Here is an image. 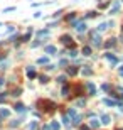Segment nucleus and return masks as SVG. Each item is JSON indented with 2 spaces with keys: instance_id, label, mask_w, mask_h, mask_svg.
Returning a JSON list of instances; mask_svg holds the SVG:
<instances>
[{
  "instance_id": "35",
  "label": "nucleus",
  "mask_w": 123,
  "mask_h": 130,
  "mask_svg": "<svg viewBox=\"0 0 123 130\" xmlns=\"http://www.w3.org/2000/svg\"><path fill=\"white\" fill-rule=\"evenodd\" d=\"M76 54H78V51H74V49H73V51H69V56H71V57H74Z\"/></svg>"
},
{
  "instance_id": "36",
  "label": "nucleus",
  "mask_w": 123,
  "mask_h": 130,
  "mask_svg": "<svg viewBox=\"0 0 123 130\" xmlns=\"http://www.w3.org/2000/svg\"><path fill=\"white\" fill-rule=\"evenodd\" d=\"M81 130H89V127H81Z\"/></svg>"
},
{
  "instance_id": "31",
  "label": "nucleus",
  "mask_w": 123,
  "mask_h": 130,
  "mask_svg": "<svg viewBox=\"0 0 123 130\" xmlns=\"http://www.w3.org/2000/svg\"><path fill=\"white\" fill-rule=\"evenodd\" d=\"M101 88H103L104 91H110V84H108V83H104L103 86H101Z\"/></svg>"
},
{
  "instance_id": "34",
  "label": "nucleus",
  "mask_w": 123,
  "mask_h": 130,
  "mask_svg": "<svg viewBox=\"0 0 123 130\" xmlns=\"http://www.w3.org/2000/svg\"><path fill=\"white\" fill-rule=\"evenodd\" d=\"M66 64H67L66 59H61V61H59V66H66Z\"/></svg>"
},
{
  "instance_id": "7",
  "label": "nucleus",
  "mask_w": 123,
  "mask_h": 130,
  "mask_svg": "<svg viewBox=\"0 0 123 130\" xmlns=\"http://www.w3.org/2000/svg\"><path fill=\"white\" fill-rule=\"evenodd\" d=\"M104 105H108V106H120V102L111 100V98H106V100H104Z\"/></svg>"
},
{
  "instance_id": "29",
  "label": "nucleus",
  "mask_w": 123,
  "mask_h": 130,
  "mask_svg": "<svg viewBox=\"0 0 123 130\" xmlns=\"http://www.w3.org/2000/svg\"><path fill=\"white\" fill-rule=\"evenodd\" d=\"M76 105H78V106H84L86 102H84V100H78V102H76Z\"/></svg>"
},
{
  "instance_id": "12",
  "label": "nucleus",
  "mask_w": 123,
  "mask_h": 130,
  "mask_svg": "<svg viewBox=\"0 0 123 130\" xmlns=\"http://www.w3.org/2000/svg\"><path fill=\"white\" fill-rule=\"evenodd\" d=\"M36 76H37V74H36V71H34V69L29 66V68H27V78H29V79H34Z\"/></svg>"
},
{
  "instance_id": "3",
  "label": "nucleus",
  "mask_w": 123,
  "mask_h": 130,
  "mask_svg": "<svg viewBox=\"0 0 123 130\" xmlns=\"http://www.w3.org/2000/svg\"><path fill=\"white\" fill-rule=\"evenodd\" d=\"M39 106H44V110H54V103H51V102H47V100H39V103H37Z\"/></svg>"
},
{
  "instance_id": "25",
  "label": "nucleus",
  "mask_w": 123,
  "mask_h": 130,
  "mask_svg": "<svg viewBox=\"0 0 123 130\" xmlns=\"http://www.w3.org/2000/svg\"><path fill=\"white\" fill-rule=\"evenodd\" d=\"M39 79H41V83H47V81H49V78H47V76H44V74L39 76Z\"/></svg>"
},
{
  "instance_id": "32",
  "label": "nucleus",
  "mask_w": 123,
  "mask_h": 130,
  "mask_svg": "<svg viewBox=\"0 0 123 130\" xmlns=\"http://www.w3.org/2000/svg\"><path fill=\"white\" fill-rule=\"evenodd\" d=\"M57 81H59V83H64V81H66V76H59Z\"/></svg>"
},
{
  "instance_id": "9",
  "label": "nucleus",
  "mask_w": 123,
  "mask_h": 130,
  "mask_svg": "<svg viewBox=\"0 0 123 130\" xmlns=\"http://www.w3.org/2000/svg\"><path fill=\"white\" fill-rule=\"evenodd\" d=\"M61 42H62V44H66V46H71V42H73V39H71V36H62L61 37Z\"/></svg>"
},
{
  "instance_id": "21",
  "label": "nucleus",
  "mask_w": 123,
  "mask_h": 130,
  "mask_svg": "<svg viewBox=\"0 0 123 130\" xmlns=\"http://www.w3.org/2000/svg\"><path fill=\"white\" fill-rule=\"evenodd\" d=\"M47 61H49V57H39V59H37V64H46Z\"/></svg>"
},
{
  "instance_id": "8",
  "label": "nucleus",
  "mask_w": 123,
  "mask_h": 130,
  "mask_svg": "<svg viewBox=\"0 0 123 130\" xmlns=\"http://www.w3.org/2000/svg\"><path fill=\"white\" fill-rule=\"evenodd\" d=\"M104 57L110 61V64H116V63H118V59H116L113 54H110V52H106V54H104Z\"/></svg>"
},
{
  "instance_id": "33",
  "label": "nucleus",
  "mask_w": 123,
  "mask_h": 130,
  "mask_svg": "<svg viewBox=\"0 0 123 130\" xmlns=\"http://www.w3.org/2000/svg\"><path fill=\"white\" fill-rule=\"evenodd\" d=\"M74 17H76L74 14H69V15H67V20H69V22H71V20H74Z\"/></svg>"
},
{
  "instance_id": "40",
  "label": "nucleus",
  "mask_w": 123,
  "mask_h": 130,
  "mask_svg": "<svg viewBox=\"0 0 123 130\" xmlns=\"http://www.w3.org/2000/svg\"><path fill=\"white\" fill-rule=\"evenodd\" d=\"M0 120H2V117H0Z\"/></svg>"
},
{
  "instance_id": "20",
  "label": "nucleus",
  "mask_w": 123,
  "mask_h": 130,
  "mask_svg": "<svg viewBox=\"0 0 123 130\" xmlns=\"http://www.w3.org/2000/svg\"><path fill=\"white\" fill-rule=\"evenodd\" d=\"M83 54H84V56H91V47H89V46L83 47Z\"/></svg>"
},
{
  "instance_id": "39",
  "label": "nucleus",
  "mask_w": 123,
  "mask_h": 130,
  "mask_svg": "<svg viewBox=\"0 0 123 130\" xmlns=\"http://www.w3.org/2000/svg\"><path fill=\"white\" fill-rule=\"evenodd\" d=\"M120 98H122V100H123V95H122V96H120Z\"/></svg>"
},
{
  "instance_id": "10",
  "label": "nucleus",
  "mask_w": 123,
  "mask_h": 130,
  "mask_svg": "<svg viewBox=\"0 0 123 130\" xmlns=\"http://www.w3.org/2000/svg\"><path fill=\"white\" fill-rule=\"evenodd\" d=\"M116 12H120V2H115L110 9V14H116Z\"/></svg>"
},
{
  "instance_id": "1",
  "label": "nucleus",
  "mask_w": 123,
  "mask_h": 130,
  "mask_svg": "<svg viewBox=\"0 0 123 130\" xmlns=\"http://www.w3.org/2000/svg\"><path fill=\"white\" fill-rule=\"evenodd\" d=\"M67 115H69V117L73 118V122H74L76 125H79V123H81V117H79V115L76 113L74 108H69V110H67Z\"/></svg>"
},
{
  "instance_id": "30",
  "label": "nucleus",
  "mask_w": 123,
  "mask_h": 130,
  "mask_svg": "<svg viewBox=\"0 0 123 130\" xmlns=\"http://www.w3.org/2000/svg\"><path fill=\"white\" fill-rule=\"evenodd\" d=\"M62 122H64V123H69V115H62Z\"/></svg>"
},
{
  "instance_id": "38",
  "label": "nucleus",
  "mask_w": 123,
  "mask_h": 130,
  "mask_svg": "<svg viewBox=\"0 0 123 130\" xmlns=\"http://www.w3.org/2000/svg\"><path fill=\"white\" fill-rule=\"evenodd\" d=\"M120 74H122V76H123V69H120Z\"/></svg>"
},
{
  "instance_id": "18",
  "label": "nucleus",
  "mask_w": 123,
  "mask_h": 130,
  "mask_svg": "<svg viewBox=\"0 0 123 130\" xmlns=\"http://www.w3.org/2000/svg\"><path fill=\"white\" fill-rule=\"evenodd\" d=\"M46 52H47V54H54V52H56V47L54 46H46Z\"/></svg>"
},
{
  "instance_id": "37",
  "label": "nucleus",
  "mask_w": 123,
  "mask_h": 130,
  "mask_svg": "<svg viewBox=\"0 0 123 130\" xmlns=\"http://www.w3.org/2000/svg\"><path fill=\"white\" fill-rule=\"evenodd\" d=\"M2 84H3V79H2V78H0V86H2Z\"/></svg>"
},
{
  "instance_id": "15",
  "label": "nucleus",
  "mask_w": 123,
  "mask_h": 130,
  "mask_svg": "<svg viewBox=\"0 0 123 130\" xmlns=\"http://www.w3.org/2000/svg\"><path fill=\"white\" fill-rule=\"evenodd\" d=\"M9 115H10V111L7 110V108H2V110H0V117H2V118H7Z\"/></svg>"
},
{
  "instance_id": "23",
  "label": "nucleus",
  "mask_w": 123,
  "mask_h": 130,
  "mask_svg": "<svg viewBox=\"0 0 123 130\" xmlns=\"http://www.w3.org/2000/svg\"><path fill=\"white\" fill-rule=\"evenodd\" d=\"M15 110H17V111H25V108H24L22 103H17V105H15Z\"/></svg>"
},
{
  "instance_id": "28",
  "label": "nucleus",
  "mask_w": 123,
  "mask_h": 130,
  "mask_svg": "<svg viewBox=\"0 0 123 130\" xmlns=\"http://www.w3.org/2000/svg\"><path fill=\"white\" fill-rule=\"evenodd\" d=\"M15 7H7V9H3V14H9V12H14Z\"/></svg>"
},
{
  "instance_id": "16",
  "label": "nucleus",
  "mask_w": 123,
  "mask_h": 130,
  "mask_svg": "<svg viewBox=\"0 0 123 130\" xmlns=\"http://www.w3.org/2000/svg\"><path fill=\"white\" fill-rule=\"evenodd\" d=\"M115 42H116V39H110L108 42H104V47H106V49H110V47L115 46Z\"/></svg>"
},
{
  "instance_id": "5",
  "label": "nucleus",
  "mask_w": 123,
  "mask_h": 130,
  "mask_svg": "<svg viewBox=\"0 0 123 130\" xmlns=\"http://www.w3.org/2000/svg\"><path fill=\"white\" fill-rule=\"evenodd\" d=\"M74 29L78 32H84L86 30V22H74Z\"/></svg>"
},
{
  "instance_id": "24",
  "label": "nucleus",
  "mask_w": 123,
  "mask_h": 130,
  "mask_svg": "<svg viewBox=\"0 0 123 130\" xmlns=\"http://www.w3.org/2000/svg\"><path fill=\"white\" fill-rule=\"evenodd\" d=\"M67 93H69V86H64L62 91H61V95H62V96H67Z\"/></svg>"
},
{
  "instance_id": "4",
  "label": "nucleus",
  "mask_w": 123,
  "mask_h": 130,
  "mask_svg": "<svg viewBox=\"0 0 123 130\" xmlns=\"http://www.w3.org/2000/svg\"><path fill=\"white\" fill-rule=\"evenodd\" d=\"M49 34H51V30H49V29H42V30H37V34H36V36H37V39H46Z\"/></svg>"
},
{
  "instance_id": "17",
  "label": "nucleus",
  "mask_w": 123,
  "mask_h": 130,
  "mask_svg": "<svg viewBox=\"0 0 123 130\" xmlns=\"http://www.w3.org/2000/svg\"><path fill=\"white\" fill-rule=\"evenodd\" d=\"M81 74H83V76H91V74H93V71H91L89 68H83V71H81Z\"/></svg>"
},
{
  "instance_id": "19",
  "label": "nucleus",
  "mask_w": 123,
  "mask_h": 130,
  "mask_svg": "<svg viewBox=\"0 0 123 130\" xmlns=\"http://www.w3.org/2000/svg\"><path fill=\"white\" fill-rule=\"evenodd\" d=\"M59 127H61V125H59L57 122H52V123L49 125V129H51V130H59Z\"/></svg>"
},
{
  "instance_id": "27",
  "label": "nucleus",
  "mask_w": 123,
  "mask_h": 130,
  "mask_svg": "<svg viewBox=\"0 0 123 130\" xmlns=\"http://www.w3.org/2000/svg\"><path fill=\"white\" fill-rule=\"evenodd\" d=\"M37 127H39V125H37V122H32V123L29 125V129H30V130H36Z\"/></svg>"
},
{
  "instance_id": "13",
  "label": "nucleus",
  "mask_w": 123,
  "mask_h": 130,
  "mask_svg": "<svg viewBox=\"0 0 123 130\" xmlns=\"http://www.w3.org/2000/svg\"><path fill=\"white\" fill-rule=\"evenodd\" d=\"M110 122H111V118H110V115H106V113H103V115H101V123H103V125H108Z\"/></svg>"
},
{
  "instance_id": "11",
  "label": "nucleus",
  "mask_w": 123,
  "mask_h": 130,
  "mask_svg": "<svg viewBox=\"0 0 123 130\" xmlns=\"http://www.w3.org/2000/svg\"><path fill=\"white\" fill-rule=\"evenodd\" d=\"M86 88H88V91L91 93V95H95V93H96V86L91 83V81H88V83H86Z\"/></svg>"
},
{
  "instance_id": "26",
  "label": "nucleus",
  "mask_w": 123,
  "mask_h": 130,
  "mask_svg": "<svg viewBox=\"0 0 123 130\" xmlns=\"http://www.w3.org/2000/svg\"><path fill=\"white\" fill-rule=\"evenodd\" d=\"M20 93H22V90H20V88H17V90H14V91H12V96H19Z\"/></svg>"
},
{
  "instance_id": "14",
  "label": "nucleus",
  "mask_w": 123,
  "mask_h": 130,
  "mask_svg": "<svg viewBox=\"0 0 123 130\" xmlns=\"http://www.w3.org/2000/svg\"><path fill=\"white\" fill-rule=\"evenodd\" d=\"M89 127H91V129H98V127H100V122L96 120V118L89 120Z\"/></svg>"
},
{
  "instance_id": "22",
  "label": "nucleus",
  "mask_w": 123,
  "mask_h": 130,
  "mask_svg": "<svg viewBox=\"0 0 123 130\" xmlns=\"http://www.w3.org/2000/svg\"><path fill=\"white\" fill-rule=\"evenodd\" d=\"M67 74L74 76V74H78V69H76V68H69V69H67Z\"/></svg>"
},
{
  "instance_id": "6",
  "label": "nucleus",
  "mask_w": 123,
  "mask_h": 130,
  "mask_svg": "<svg viewBox=\"0 0 123 130\" xmlns=\"http://www.w3.org/2000/svg\"><path fill=\"white\" fill-rule=\"evenodd\" d=\"M110 26H113V22H103V24H100V26H98L96 30H98V32H103V30H106Z\"/></svg>"
},
{
  "instance_id": "2",
  "label": "nucleus",
  "mask_w": 123,
  "mask_h": 130,
  "mask_svg": "<svg viewBox=\"0 0 123 130\" xmlns=\"http://www.w3.org/2000/svg\"><path fill=\"white\" fill-rule=\"evenodd\" d=\"M91 41H93V46H96V47L101 46V37L98 34V30H93L91 32Z\"/></svg>"
},
{
  "instance_id": "41",
  "label": "nucleus",
  "mask_w": 123,
  "mask_h": 130,
  "mask_svg": "<svg viewBox=\"0 0 123 130\" xmlns=\"http://www.w3.org/2000/svg\"><path fill=\"white\" fill-rule=\"evenodd\" d=\"M120 130H123V129H120Z\"/></svg>"
}]
</instances>
